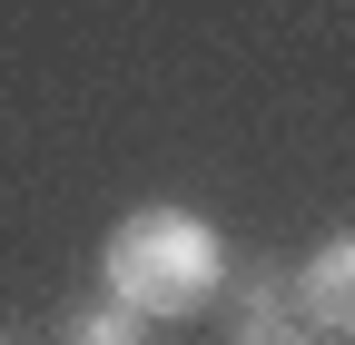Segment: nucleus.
Listing matches in <instances>:
<instances>
[{
	"mask_svg": "<svg viewBox=\"0 0 355 345\" xmlns=\"http://www.w3.org/2000/svg\"><path fill=\"white\" fill-rule=\"evenodd\" d=\"M99 276L128 316H198L207 296H227V256H217V227L188 218V207H139L119 218L99 247Z\"/></svg>",
	"mask_w": 355,
	"mask_h": 345,
	"instance_id": "1",
	"label": "nucleus"
},
{
	"mask_svg": "<svg viewBox=\"0 0 355 345\" xmlns=\"http://www.w3.org/2000/svg\"><path fill=\"white\" fill-rule=\"evenodd\" d=\"M227 345H326L296 306V276L257 267V276H227Z\"/></svg>",
	"mask_w": 355,
	"mask_h": 345,
	"instance_id": "2",
	"label": "nucleus"
},
{
	"mask_svg": "<svg viewBox=\"0 0 355 345\" xmlns=\"http://www.w3.org/2000/svg\"><path fill=\"white\" fill-rule=\"evenodd\" d=\"M296 306H306V326L326 345H355V237H326L296 267Z\"/></svg>",
	"mask_w": 355,
	"mask_h": 345,
	"instance_id": "3",
	"label": "nucleus"
},
{
	"mask_svg": "<svg viewBox=\"0 0 355 345\" xmlns=\"http://www.w3.org/2000/svg\"><path fill=\"white\" fill-rule=\"evenodd\" d=\"M139 326H148V316H128L119 296H99V306H79V316L60 326V345H139Z\"/></svg>",
	"mask_w": 355,
	"mask_h": 345,
	"instance_id": "4",
	"label": "nucleus"
},
{
	"mask_svg": "<svg viewBox=\"0 0 355 345\" xmlns=\"http://www.w3.org/2000/svg\"><path fill=\"white\" fill-rule=\"evenodd\" d=\"M0 345H20V335H10V326H0Z\"/></svg>",
	"mask_w": 355,
	"mask_h": 345,
	"instance_id": "5",
	"label": "nucleus"
}]
</instances>
